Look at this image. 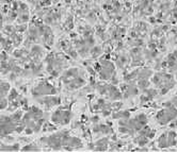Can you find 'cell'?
I'll return each mask as SVG.
<instances>
[{
  "mask_svg": "<svg viewBox=\"0 0 177 152\" xmlns=\"http://www.w3.org/2000/svg\"><path fill=\"white\" fill-rule=\"evenodd\" d=\"M9 89H10V84H9L8 82L2 81V82H1V98H2V97H6Z\"/></svg>",
  "mask_w": 177,
  "mask_h": 152,
  "instance_id": "1",
  "label": "cell"
},
{
  "mask_svg": "<svg viewBox=\"0 0 177 152\" xmlns=\"http://www.w3.org/2000/svg\"><path fill=\"white\" fill-rule=\"evenodd\" d=\"M29 20V15L28 13H23L21 15H20V17L17 19V21L20 22V24H25V22H27Z\"/></svg>",
  "mask_w": 177,
  "mask_h": 152,
  "instance_id": "2",
  "label": "cell"
},
{
  "mask_svg": "<svg viewBox=\"0 0 177 152\" xmlns=\"http://www.w3.org/2000/svg\"><path fill=\"white\" fill-rule=\"evenodd\" d=\"M23 150L25 151V150H35V151H37V150H39L37 147H35V145L34 144H30V145H28V146H25L23 148Z\"/></svg>",
  "mask_w": 177,
  "mask_h": 152,
  "instance_id": "3",
  "label": "cell"
},
{
  "mask_svg": "<svg viewBox=\"0 0 177 152\" xmlns=\"http://www.w3.org/2000/svg\"><path fill=\"white\" fill-rule=\"evenodd\" d=\"M8 101H9L8 98H6V99L4 98V97L1 98V108H2V110H4L6 108H8Z\"/></svg>",
  "mask_w": 177,
  "mask_h": 152,
  "instance_id": "4",
  "label": "cell"
}]
</instances>
